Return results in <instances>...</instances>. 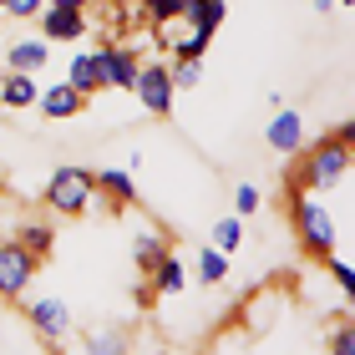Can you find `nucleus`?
I'll return each instance as SVG.
<instances>
[{"label":"nucleus","mask_w":355,"mask_h":355,"mask_svg":"<svg viewBox=\"0 0 355 355\" xmlns=\"http://www.w3.org/2000/svg\"><path fill=\"white\" fill-rule=\"evenodd\" d=\"M289 223L300 234V249L315 254V259H330L335 254V218L325 214V203H315L304 188L289 183Z\"/></svg>","instance_id":"2"},{"label":"nucleus","mask_w":355,"mask_h":355,"mask_svg":"<svg viewBox=\"0 0 355 355\" xmlns=\"http://www.w3.org/2000/svg\"><path fill=\"white\" fill-rule=\"evenodd\" d=\"M137 102L153 112V117H168L173 112V96H178V87H173V71L168 67H157V61H148V67L137 71Z\"/></svg>","instance_id":"7"},{"label":"nucleus","mask_w":355,"mask_h":355,"mask_svg":"<svg viewBox=\"0 0 355 355\" xmlns=\"http://www.w3.org/2000/svg\"><path fill=\"white\" fill-rule=\"evenodd\" d=\"M26 325L56 350V345L71 335V310H67L61 300H26Z\"/></svg>","instance_id":"5"},{"label":"nucleus","mask_w":355,"mask_h":355,"mask_svg":"<svg viewBox=\"0 0 355 355\" xmlns=\"http://www.w3.org/2000/svg\"><path fill=\"white\" fill-rule=\"evenodd\" d=\"M36 21H41V36L46 41H82L87 36V10H56V6H46Z\"/></svg>","instance_id":"10"},{"label":"nucleus","mask_w":355,"mask_h":355,"mask_svg":"<svg viewBox=\"0 0 355 355\" xmlns=\"http://www.w3.org/2000/svg\"><path fill=\"white\" fill-rule=\"evenodd\" d=\"M335 6H345V10H350V6H355V0H335Z\"/></svg>","instance_id":"30"},{"label":"nucleus","mask_w":355,"mask_h":355,"mask_svg":"<svg viewBox=\"0 0 355 355\" xmlns=\"http://www.w3.org/2000/svg\"><path fill=\"white\" fill-rule=\"evenodd\" d=\"M264 142H269L274 153L295 157V153L304 148V117H300V112H289V107H279V112L264 122Z\"/></svg>","instance_id":"8"},{"label":"nucleus","mask_w":355,"mask_h":355,"mask_svg":"<svg viewBox=\"0 0 355 355\" xmlns=\"http://www.w3.org/2000/svg\"><path fill=\"white\" fill-rule=\"evenodd\" d=\"M234 214H239V218L259 214V188H254V183H239V188H234Z\"/></svg>","instance_id":"24"},{"label":"nucleus","mask_w":355,"mask_h":355,"mask_svg":"<svg viewBox=\"0 0 355 355\" xmlns=\"http://www.w3.org/2000/svg\"><path fill=\"white\" fill-rule=\"evenodd\" d=\"M36 254H26L15 239H0V300H26V284L36 279Z\"/></svg>","instance_id":"4"},{"label":"nucleus","mask_w":355,"mask_h":355,"mask_svg":"<svg viewBox=\"0 0 355 355\" xmlns=\"http://www.w3.org/2000/svg\"><path fill=\"white\" fill-rule=\"evenodd\" d=\"M198 279L203 284H223V279H229V254H218L214 244H203L198 249Z\"/></svg>","instance_id":"19"},{"label":"nucleus","mask_w":355,"mask_h":355,"mask_svg":"<svg viewBox=\"0 0 355 355\" xmlns=\"http://www.w3.org/2000/svg\"><path fill=\"white\" fill-rule=\"evenodd\" d=\"M239 244H244V223H239V214L218 218V223H214V249H218V254H234Z\"/></svg>","instance_id":"20"},{"label":"nucleus","mask_w":355,"mask_h":355,"mask_svg":"<svg viewBox=\"0 0 355 355\" xmlns=\"http://www.w3.org/2000/svg\"><path fill=\"white\" fill-rule=\"evenodd\" d=\"M148 284H153V295H183V289H188V269H183V259H178V254H168V259L148 274Z\"/></svg>","instance_id":"16"},{"label":"nucleus","mask_w":355,"mask_h":355,"mask_svg":"<svg viewBox=\"0 0 355 355\" xmlns=\"http://www.w3.org/2000/svg\"><path fill=\"white\" fill-rule=\"evenodd\" d=\"M168 254H173V244H168V234H163V229H153V223H148V229H137V239H132V264H137L142 279H148V274L163 264Z\"/></svg>","instance_id":"9"},{"label":"nucleus","mask_w":355,"mask_h":355,"mask_svg":"<svg viewBox=\"0 0 355 355\" xmlns=\"http://www.w3.org/2000/svg\"><path fill=\"white\" fill-rule=\"evenodd\" d=\"M96 193H102L117 214L137 203V183H132V173H127V168H102V173H96Z\"/></svg>","instance_id":"11"},{"label":"nucleus","mask_w":355,"mask_h":355,"mask_svg":"<svg viewBox=\"0 0 355 355\" xmlns=\"http://www.w3.org/2000/svg\"><path fill=\"white\" fill-rule=\"evenodd\" d=\"M0 10H6V0H0Z\"/></svg>","instance_id":"32"},{"label":"nucleus","mask_w":355,"mask_h":355,"mask_svg":"<svg viewBox=\"0 0 355 355\" xmlns=\"http://www.w3.org/2000/svg\"><path fill=\"white\" fill-rule=\"evenodd\" d=\"M92 203H96V173L67 163V168H56L51 178H46V208H51V214L82 218Z\"/></svg>","instance_id":"3"},{"label":"nucleus","mask_w":355,"mask_h":355,"mask_svg":"<svg viewBox=\"0 0 355 355\" xmlns=\"http://www.w3.org/2000/svg\"><path fill=\"white\" fill-rule=\"evenodd\" d=\"M325 345H330V355H355V325H350V320H345V325H330Z\"/></svg>","instance_id":"23"},{"label":"nucleus","mask_w":355,"mask_h":355,"mask_svg":"<svg viewBox=\"0 0 355 355\" xmlns=\"http://www.w3.org/2000/svg\"><path fill=\"white\" fill-rule=\"evenodd\" d=\"M0 188H6V173H0Z\"/></svg>","instance_id":"31"},{"label":"nucleus","mask_w":355,"mask_h":355,"mask_svg":"<svg viewBox=\"0 0 355 355\" xmlns=\"http://www.w3.org/2000/svg\"><path fill=\"white\" fill-rule=\"evenodd\" d=\"M198 6V0H142V10H148V21L163 31L168 21H188V10Z\"/></svg>","instance_id":"18"},{"label":"nucleus","mask_w":355,"mask_h":355,"mask_svg":"<svg viewBox=\"0 0 355 355\" xmlns=\"http://www.w3.org/2000/svg\"><path fill=\"white\" fill-rule=\"evenodd\" d=\"M96 67H102V87L132 92L137 71H142V56L132 51V46H96Z\"/></svg>","instance_id":"6"},{"label":"nucleus","mask_w":355,"mask_h":355,"mask_svg":"<svg viewBox=\"0 0 355 355\" xmlns=\"http://www.w3.org/2000/svg\"><path fill=\"white\" fill-rule=\"evenodd\" d=\"M46 6H56V10H87L92 0H46Z\"/></svg>","instance_id":"28"},{"label":"nucleus","mask_w":355,"mask_h":355,"mask_svg":"<svg viewBox=\"0 0 355 355\" xmlns=\"http://www.w3.org/2000/svg\"><path fill=\"white\" fill-rule=\"evenodd\" d=\"M173 87L178 92H193V87H198V76H203V61H173Z\"/></svg>","instance_id":"22"},{"label":"nucleus","mask_w":355,"mask_h":355,"mask_svg":"<svg viewBox=\"0 0 355 355\" xmlns=\"http://www.w3.org/2000/svg\"><path fill=\"white\" fill-rule=\"evenodd\" d=\"M15 244H21L26 254H36V259H46L51 254V244H56V234H51V223H21V234H15Z\"/></svg>","instance_id":"17"},{"label":"nucleus","mask_w":355,"mask_h":355,"mask_svg":"<svg viewBox=\"0 0 355 355\" xmlns=\"http://www.w3.org/2000/svg\"><path fill=\"white\" fill-rule=\"evenodd\" d=\"M46 61H51V46H46V41H15L6 51V67L10 71H26V76H36Z\"/></svg>","instance_id":"15"},{"label":"nucleus","mask_w":355,"mask_h":355,"mask_svg":"<svg viewBox=\"0 0 355 355\" xmlns=\"http://www.w3.org/2000/svg\"><path fill=\"white\" fill-rule=\"evenodd\" d=\"M310 6H315V15H330V10H335V0H310Z\"/></svg>","instance_id":"29"},{"label":"nucleus","mask_w":355,"mask_h":355,"mask_svg":"<svg viewBox=\"0 0 355 355\" xmlns=\"http://www.w3.org/2000/svg\"><path fill=\"white\" fill-rule=\"evenodd\" d=\"M335 137H340V142H345V148H355V117H350V122H340V127H335Z\"/></svg>","instance_id":"27"},{"label":"nucleus","mask_w":355,"mask_h":355,"mask_svg":"<svg viewBox=\"0 0 355 355\" xmlns=\"http://www.w3.org/2000/svg\"><path fill=\"white\" fill-rule=\"evenodd\" d=\"M0 102H6V107H15V112L36 107V102H41L36 76H26V71H6V76H0Z\"/></svg>","instance_id":"13"},{"label":"nucleus","mask_w":355,"mask_h":355,"mask_svg":"<svg viewBox=\"0 0 355 355\" xmlns=\"http://www.w3.org/2000/svg\"><path fill=\"white\" fill-rule=\"evenodd\" d=\"M87 107V96L82 92H71L67 82H51L41 92V112H46V122H67V117H76V112Z\"/></svg>","instance_id":"12"},{"label":"nucleus","mask_w":355,"mask_h":355,"mask_svg":"<svg viewBox=\"0 0 355 355\" xmlns=\"http://www.w3.org/2000/svg\"><path fill=\"white\" fill-rule=\"evenodd\" d=\"M350 163H355V148H345L340 137H320V142H310V148H300V168H295V188H304V193H320V188H335L340 178L350 173Z\"/></svg>","instance_id":"1"},{"label":"nucleus","mask_w":355,"mask_h":355,"mask_svg":"<svg viewBox=\"0 0 355 355\" xmlns=\"http://www.w3.org/2000/svg\"><path fill=\"white\" fill-rule=\"evenodd\" d=\"M67 87H71V92H82V96L102 92V67H96V51H76V56H71V67H67Z\"/></svg>","instance_id":"14"},{"label":"nucleus","mask_w":355,"mask_h":355,"mask_svg":"<svg viewBox=\"0 0 355 355\" xmlns=\"http://www.w3.org/2000/svg\"><path fill=\"white\" fill-rule=\"evenodd\" d=\"M87 355H127V335L122 330H96V335H87Z\"/></svg>","instance_id":"21"},{"label":"nucleus","mask_w":355,"mask_h":355,"mask_svg":"<svg viewBox=\"0 0 355 355\" xmlns=\"http://www.w3.org/2000/svg\"><path fill=\"white\" fill-rule=\"evenodd\" d=\"M41 10H46V0H6V10H0V15H15V21H36Z\"/></svg>","instance_id":"26"},{"label":"nucleus","mask_w":355,"mask_h":355,"mask_svg":"<svg viewBox=\"0 0 355 355\" xmlns=\"http://www.w3.org/2000/svg\"><path fill=\"white\" fill-rule=\"evenodd\" d=\"M325 264H330V274H335V284H340V289H345V300L355 304V269H350L345 259H335V254H330V259H325Z\"/></svg>","instance_id":"25"}]
</instances>
